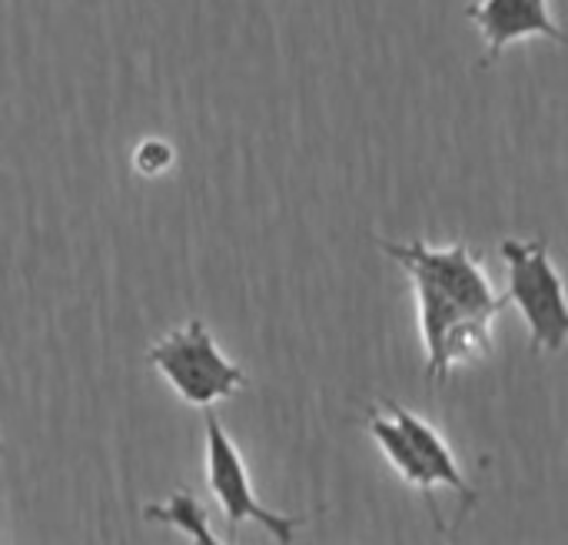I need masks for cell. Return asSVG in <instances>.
Returning a JSON list of instances; mask_svg holds the SVG:
<instances>
[{
  "instance_id": "277c9868",
  "label": "cell",
  "mask_w": 568,
  "mask_h": 545,
  "mask_svg": "<svg viewBox=\"0 0 568 545\" xmlns=\"http://www.w3.org/2000/svg\"><path fill=\"white\" fill-rule=\"evenodd\" d=\"M203 433H206V466H203L206 490L213 493L216 506L223 509L230 536H236V529L243 523H256L276 543H296V533L306 526V519L303 516L273 513V509H266L256 499L253 480H250V466H246L240 446L233 443V436L226 433V426L220 423V416L213 413V406L203 410Z\"/></svg>"
},
{
  "instance_id": "ba28073f",
  "label": "cell",
  "mask_w": 568,
  "mask_h": 545,
  "mask_svg": "<svg viewBox=\"0 0 568 545\" xmlns=\"http://www.w3.org/2000/svg\"><path fill=\"white\" fill-rule=\"evenodd\" d=\"M143 519L146 523H156V526H170L176 533H183L186 539L203 545H216V536L210 529V516L203 509V503L186 490L180 486L170 499L163 503H146L143 506Z\"/></svg>"
},
{
  "instance_id": "52a82bcc",
  "label": "cell",
  "mask_w": 568,
  "mask_h": 545,
  "mask_svg": "<svg viewBox=\"0 0 568 545\" xmlns=\"http://www.w3.org/2000/svg\"><path fill=\"white\" fill-rule=\"evenodd\" d=\"M366 433H369L373 443L383 450V456L389 460V466L396 470V476L423 496V503H426V509H429V516H433V526H436L439 533H446V523H443V516H439L436 483L429 480V473H426V466H423V460H419L413 440L403 433V426H399L389 413H383V403L366 410Z\"/></svg>"
},
{
  "instance_id": "30bf717a",
  "label": "cell",
  "mask_w": 568,
  "mask_h": 545,
  "mask_svg": "<svg viewBox=\"0 0 568 545\" xmlns=\"http://www.w3.org/2000/svg\"><path fill=\"white\" fill-rule=\"evenodd\" d=\"M3 453H7V450H3V436H0V456H3Z\"/></svg>"
},
{
  "instance_id": "3957f363",
  "label": "cell",
  "mask_w": 568,
  "mask_h": 545,
  "mask_svg": "<svg viewBox=\"0 0 568 545\" xmlns=\"http://www.w3.org/2000/svg\"><path fill=\"white\" fill-rule=\"evenodd\" d=\"M499 256L506 263V303H516V310L526 320L532 353L556 356L566 350L568 340V303L562 273L552 263L549 240L532 236H506L499 243Z\"/></svg>"
},
{
  "instance_id": "5b68a950",
  "label": "cell",
  "mask_w": 568,
  "mask_h": 545,
  "mask_svg": "<svg viewBox=\"0 0 568 545\" xmlns=\"http://www.w3.org/2000/svg\"><path fill=\"white\" fill-rule=\"evenodd\" d=\"M466 17L483 30V67H493L506 53V47L519 40L542 37L552 43H566V33L552 17L549 0H473L466 3Z\"/></svg>"
},
{
  "instance_id": "6da1fadb",
  "label": "cell",
  "mask_w": 568,
  "mask_h": 545,
  "mask_svg": "<svg viewBox=\"0 0 568 545\" xmlns=\"http://www.w3.org/2000/svg\"><path fill=\"white\" fill-rule=\"evenodd\" d=\"M373 240L409 276L426 350V380L443 386L453 370L486 356L493 323L509 303L496 293L473 246L466 240L449 246H433L426 240L403 243L389 236Z\"/></svg>"
},
{
  "instance_id": "7a4b0ae2",
  "label": "cell",
  "mask_w": 568,
  "mask_h": 545,
  "mask_svg": "<svg viewBox=\"0 0 568 545\" xmlns=\"http://www.w3.org/2000/svg\"><path fill=\"white\" fill-rule=\"evenodd\" d=\"M146 363L193 410L226 403L250 386L246 370L223 353V346L213 340L210 326L200 316L153 340L146 350Z\"/></svg>"
},
{
  "instance_id": "9c48e42d",
  "label": "cell",
  "mask_w": 568,
  "mask_h": 545,
  "mask_svg": "<svg viewBox=\"0 0 568 545\" xmlns=\"http://www.w3.org/2000/svg\"><path fill=\"white\" fill-rule=\"evenodd\" d=\"M173 160H176L173 143H166V140H160V137L140 140L136 150H133V170L143 173V176H160V173H166V170L173 166Z\"/></svg>"
},
{
  "instance_id": "8992f818",
  "label": "cell",
  "mask_w": 568,
  "mask_h": 545,
  "mask_svg": "<svg viewBox=\"0 0 568 545\" xmlns=\"http://www.w3.org/2000/svg\"><path fill=\"white\" fill-rule=\"evenodd\" d=\"M383 410H386V413L403 426V433L413 440V446H416V453H419V460H423L429 480H433L436 486L453 490V493L463 499V513H469V509L479 503V493L469 486V480H466V473H463V463H459V456L453 453V446L446 443V436H443L429 420H423L419 413L399 406L396 400H383Z\"/></svg>"
}]
</instances>
